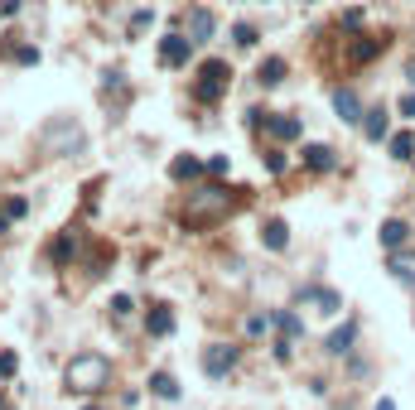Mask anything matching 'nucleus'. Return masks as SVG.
Returning <instances> with one entry per match:
<instances>
[{"label": "nucleus", "instance_id": "obj_1", "mask_svg": "<svg viewBox=\"0 0 415 410\" xmlns=\"http://www.w3.org/2000/svg\"><path fill=\"white\" fill-rule=\"evenodd\" d=\"M242 203V189H222V184H203V189H193L189 198H184V212H179V222L184 227H212V222H222L232 207Z\"/></svg>", "mask_w": 415, "mask_h": 410}, {"label": "nucleus", "instance_id": "obj_2", "mask_svg": "<svg viewBox=\"0 0 415 410\" xmlns=\"http://www.w3.org/2000/svg\"><path fill=\"white\" fill-rule=\"evenodd\" d=\"M63 386L78 391V396L107 391V386H111V357H102V353H78V357L63 367Z\"/></svg>", "mask_w": 415, "mask_h": 410}, {"label": "nucleus", "instance_id": "obj_3", "mask_svg": "<svg viewBox=\"0 0 415 410\" xmlns=\"http://www.w3.org/2000/svg\"><path fill=\"white\" fill-rule=\"evenodd\" d=\"M39 145H43V155L63 160V155H78V150H83L87 135H83V125H78V121H68V116H53V121L43 125Z\"/></svg>", "mask_w": 415, "mask_h": 410}, {"label": "nucleus", "instance_id": "obj_4", "mask_svg": "<svg viewBox=\"0 0 415 410\" xmlns=\"http://www.w3.org/2000/svg\"><path fill=\"white\" fill-rule=\"evenodd\" d=\"M227 82H232V68H227V58H203V63H198V82H193V102H203V107H217V102L227 97Z\"/></svg>", "mask_w": 415, "mask_h": 410}, {"label": "nucleus", "instance_id": "obj_5", "mask_svg": "<svg viewBox=\"0 0 415 410\" xmlns=\"http://www.w3.org/2000/svg\"><path fill=\"white\" fill-rule=\"evenodd\" d=\"M237 357H242V348H232V343H208L203 348V376L208 381H222L227 371L237 367Z\"/></svg>", "mask_w": 415, "mask_h": 410}, {"label": "nucleus", "instance_id": "obj_6", "mask_svg": "<svg viewBox=\"0 0 415 410\" xmlns=\"http://www.w3.org/2000/svg\"><path fill=\"white\" fill-rule=\"evenodd\" d=\"M193 48H198V43L189 39V34H165V39H160V63H165V68H189Z\"/></svg>", "mask_w": 415, "mask_h": 410}, {"label": "nucleus", "instance_id": "obj_7", "mask_svg": "<svg viewBox=\"0 0 415 410\" xmlns=\"http://www.w3.org/2000/svg\"><path fill=\"white\" fill-rule=\"evenodd\" d=\"M212 29H217V20H212L208 5H193V10L184 15V34H189L193 43H208V39H212Z\"/></svg>", "mask_w": 415, "mask_h": 410}, {"label": "nucleus", "instance_id": "obj_8", "mask_svg": "<svg viewBox=\"0 0 415 410\" xmlns=\"http://www.w3.org/2000/svg\"><path fill=\"white\" fill-rule=\"evenodd\" d=\"M333 111H338V121L358 125V121H362V102H358V92H353V87H333Z\"/></svg>", "mask_w": 415, "mask_h": 410}, {"label": "nucleus", "instance_id": "obj_9", "mask_svg": "<svg viewBox=\"0 0 415 410\" xmlns=\"http://www.w3.org/2000/svg\"><path fill=\"white\" fill-rule=\"evenodd\" d=\"M299 304H314L319 314H338V309H343V294H338V289L309 285V289H299Z\"/></svg>", "mask_w": 415, "mask_h": 410}, {"label": "nucleus", "instance_id": "obj_10", "mask_svg": "<svg viewBox=\"0 0 415 410\" xmlns=\"http://www.w3.org/2000/svg\"><path fill=\"white\" fill-rule=\"evenodd\" d=\"M261 246H266V251H285V246H290V227H285L280 217H266V222H261Z\"/></svg>", "mask_w": 415, "mask_h": 410}, {"label": "nucleus", "instance_id": "obj_11", "mask_svg": "<svg viewBox=\"0 0 415 410\" xmlns=\"http://www.w3.org/2000/svg\"><path fill=\"white\" fill-rule=\"evenodd\" d=\"M145 333H150V338H169V333H174V314H169V304H150V314H145Z\"/></svg>", "mask_w": 415, "mask_h": 410}, {"label": "nucleus", "instance_id": "obj_12", "mask_svg": "<svg viewBox=\"0 0 415 410\" xmlns=\"http://www.w3.org/2000/svg\"><path fill=\"white\" fill-rule=\"evenodd\" d=\"M338 155H333V145H304V169H314V174H329Z\"/></svg>", "mask_w": 415, "mask_h": 410}, {"label": "nucleus", "instance_id": "obj_13", "mask_svg": "<svg viewBox=\"0 0 415 410\" xmlns=\"http://www.w3.org/2000/svg\"><path fill=\"white\" fill-rule=\"evenodd\" d=\"M376 237H381V246H386V251H401V246H406V237H411V227H406L401 217H386Z\"/></svg>", "mask_w": 415, "mask_h": 410}, {"label": "nucleus", "instance_id": "obj_14", "mask_svg": "<svg viewBox=\"0 0 415 410\" xmlns=\"http://www.w3.org/2000/svg\"><path fill=\"white\" fill-rule=\"evenodd\" d=\"M266 130H271L275 140H299V135H304V121H299V116H266Z\"/></svg>", "mask_w": 415, "mask_h": 410}, {"label": "nucleus", "instance_id": "obj_15", "mask_svg": "<svg viewBox=\"0 0 415 410\" xmlns=\"http://www.w3.org/2000/svg\"><path fill=\"white\" fill-rule=\"evenodd\" d=\"M353 338H358V324H343V328H333L329 338H324V353H333V357L353 353Z\"/></svg>", "mask_w": 415, "mask_h": 410}, {"label": "nucleus", "instance_id": "obj_16", "mask_svg": "<svg viewBox=\"0 0 415 410\" xmlns=\"http://www.w3.org/2000/svg\"><path fill=\"white\" fill-rule=\"evenodd\" d=\"M256 82H261V87H280V82H285V58H275V53H271V58H261Z\"/></svg>", "mask_w": 415, "mask_h": 410}, {"label": "nucleus", "instance_id": "obj_17", "mask_svg": "<svg viewBox=\"0 0 415 410\" xmlns=\"http://www.w3.org/2000/svg\"><path fill=\"white\" fill-rule=\"evenodd\" d=\"M5 58L10 63H20V68H39V43H5Z\"/></svg>", "mask_w": 415, "mask_h": 410}, {"label": "nucleus", "instance_id": "obj_18", "mask_svg": "<svg viewBox=\"0 0 415 410\" xmlns=\"http://www.w3.org/2000/svg\"><path fill=\"white\" fill-rule=\"evenodd\" d=\"M271 324L280 328V338H304V324H299V314H294V309H275V314H271Z\"/></svg>", "mask_w": 415, "mask_h": 410}, {"label": "nucleus", "instance_id": "obj_19", "mask_svg": "<svg viewBox=\"0 0 415 410\" xmlns=\"http://www.w3.org/2000/svg\"><path fill=\"white\" fill-rule=\"evenodd\" d=\"M203 174V160H193V155H179V160L169 164V179L174 184H184V179H198Z\"/></svg>", "mask_w": 415, "mask_h": 410}, {"label": "nucleus", "instance_id": "obj_20", "mask_svg": "<svg viewBox=\"0 0 415 410\" xmlns=\"http://www.w3.org/2000/svg\"><path fill=\"white\" fill-rule=\"evenodd\" d=\"M150 396H160V401H179V381H174L169 371H150Z\"/></svg>", "mask_w": 415, "mask_h": 410}, {"label": "nucleus", "instance_id": "obj_21", "mask_svg": "<svg viewBox=\"0 0 415 410\" xmlns=\"http://www.w3.org/2000/svg\"><path fill=\"white\" fill-rule=\"evenodd\" d=\"M386 48V39H353V48H348V58L353 63H372L376 53Z\"/></svg>", "mask_w": 415, "mask_h": 410}, {"label": "nucleus", "instance_id": "obj_22", "mask_svg": "<svg viewBox=\"0 0 415 410\" xmlns=\"http://www.w3.org/2000/svg\"><path fill=\"white\" fill-rule=\"evenodd\" d=\"M362 130H367V140H386V135H391L386 111H362Z\"/></svg>", "mask_w": 415, "mask_h": 410}, {"label": "nucleus", "instance_id": "obj_23", "mask_svg": "<svg viewBox=\"0 0 415 410\" xmlns=\"http://www.w3.org/2000/svg\"><path fill=\"white\" fill-rule=\"evenodd\" d=\"M386 271H391V275H396L401 285H411V289H415V256H401V251H396Z\"/></svg>", "mask_w": 415, "mask_h": 410}, {"label": "nucleus", "instance_id": "obj_24", "mask_svg": "<svg viewBox=\"0 0 415 410\" xmlns=\"http://www.w3.org/2000/svg\"><path fill=\"white\" fill-rule=\"evenodd\" d=\"M48 256H53V261H58V266H63V261H73V256H78V237H73V232H63V237H58V242L48 246Z\"/></svg>", "mask_w": 415, "mask_h": 410}, {"label": "nucleus", "instance_id": "obj_25", "mask_svg": "<svg viewBox=\"0 0 415 410\" xmlns=\"http://www.w3.org/2000/svg\"><path fill=\"white\" fill-rule=\"evenodd\" d=\"M386 145H391V155H396V160H415V135H411V130H396Z\"/></svg>", "mask_w": 415, "mask_h": 410}, {"label": "nucleus", "instance_id": "obj_26", "mask_svg": "<svg viewBox=\"0 0 415 410\" xmlns=\"http://www.w3.org/2000/svg\"><path fill=\"white\" fill-rule=\"evenodd\" d=\"M232 39H237V48H256V25H232Z\"/></svg>", "mask_w": 415, "mask_h": 410}, {"label": "nucleus", "instance_id": "obj_27", "mask_svg": "<svg viewBox=\"0 0 415 410\" xmlns=\"http://www.w3.org/2000/svg\"><path fill=\"white\" fill-rule=\"evenodd\" d=\"M150 25H155V10H135L130 15V34H145Z\"/></svg>", "mask_w": 415, "mask_h": 410}, {"label": "nucleus", "instance_id": "obj_28", "mask_svg": "<svg viewBox=\"0 0 415 410\" xmlns=\"http://www.w3.org/2000/svg\"><path fill=\"white\" fill-rule=\"evenodd\" d=\"M130 309H135V304H130V294H116V299H111V319H116V324L130 319Z\"/></svg>", "mask_w": 415, "mask_h": 410}, {"label": "nucleus", "instance_id": "obj_29", "mask_svg": "<svg viewBox=\"0 0 415 410\" xmlns=\"http://www.w3.org/2000/svg\"><path fill=\"white\" fill-rule=\"evenodd\" d=\"M203 169L212 174V179H227V169H232V160H227V155H212V160H208Z\"/></svg>", "mask_w": 415, "mask_h": 410}, {"label": "nucleus", "instance_id": "obj_30", "mask_svg": "<svg viewBox=\"0 0 415 410\" xmlns=\"http://www.w3.org/2000/svg\"><path fill=\"white\" fill-rule=\"evenodd\" d=\"M5 212H10V222H20L29 212V198H5Z\"/></svg>", "mask_w": 415, "mask_h": 410}, {"label": "nucleus", "instance_id": "obj_31", "mask_svg": "<svg viewBox=\"0 0 415 410\" xmlns=\"http://www.w3.org/2000/svg\"><path fill=\"white\" fill-rule=\"evenodd\" d=\"M266 328H271V319H266V314H251V319H247V338H261Z\"/></svg>", "mask_w": 415, "mask_h": 410}, {"label": "nucleus", "instance_id": "obj_32", "mask_svg": "<svg viewBox=\"0 0 415 410\" xmlns=\"http://www.w3.org/2000/svg\"><path fill=\"white\" fill-rule=\"evenodd\" d=\"M15 371H20V357H15V353H0V376H5V381H10V376H15Z\"/></svg>", "mask_w": 415, "mask_h": 410}, {"label": "nucleus", "instance_id": "obj_33", "mask_svg": "<svg viewBox=\"0 0 415 410\" xmlns=\"http://www.w3.org/2000/svg\"><path fill=\"white\" fill-rule=\"evenodd\" d=\"M294 357V343L290 338H275V362H290Z\"/></svg>", "mask_w": 415, "mask_h": 410}, {"label": "nucleus", "instance_id": "obj_34", "mask_svg": "<svg viewBox=\"0 0 415 410\" xmlns=\"http://www.w3.org/2000/svg\"><path fill=\"white\" fill-rule=\"evenodd\" d=\"M10 15H20V0H0V20H10Z\"/></svg>", "mask_w": 415, "mask_h": 410}, {"label": "nucleus", "instance_id": "obj_35", "mask_svg": "<svg viewBox=\"0 0 415 410\" xmlns=\"http://www.w3.org/2000/svg\"><path fill=\"white\" fill-rule=\"evenodd\" d=\"M401 116H415V92H406V97H401Z\"/></svg>", "mask_w": 415, "mask_h": 410}, {"label": "nucleus", "instance_id": "obj_36", "mask_svg": "<svg viewBox=\"0 0 415 410\" xmlns=\"http://www.w3.org/2000/svg\"><path fill=\"white\" fill-rule=\"evenodd\" d=\"M5 232H10V212L0 207V237H5Z\"/></svg>", "mask_w": 415, "mask_h": 410}, {"label": "nucleus", "instance_id": "obj_37", "mask_svg": "<svg viewBox=\"0 0 415 410\" xmlns=\"http://www.w3.org/2000/svg\"><path fill=\"white\" fill-rule=\"evenodd\" d=\"M376 410H396V401H386V396H381V401H376Z\"/></svg>", "mask_w": 415, "mask_h": 410}, {"label": "nucleus", "instance_id": "obj_38", "mask_svg": "<svg viewBox=\"0 0 415 410\" xmlns=\"http://www.w3.org/2000/svg\"><path fill=\"white\" fill-rule=\"evenodd\" d=\"M406 78H411V82H415V58H411V63H406Z\"/></svg>", "mask_w": 415, "mask_h": 410}, {"label": "nucleus", "instance_id": "obj_39", "mask_svg": "<svg viewBox=\"0 0 415 410\" xmlns=\"http://www.w3.org/2000/svg\"><path fill=\"white\" fill-rule=\"evenodd\" d=\"M83 410H102V406H83Z\"/></svg>", "mask_w": 415, "mask_h": 410}, {"label": "nucleus", "instance_id": "obj_40", "mask_svg": "<svg viewBox=\"0 0 415 410\" xmlns=\"http://www.w3.org/2000/svg\"><path fill=\"white\" fill-rule=\"evenodd\" d=\"M0 410H5V401H0Z\"/></svg>", "mask_w": 415, "mask_h": 410}]
</instances>
